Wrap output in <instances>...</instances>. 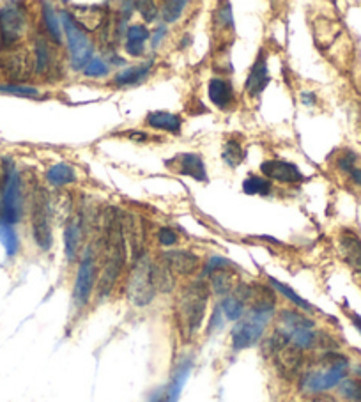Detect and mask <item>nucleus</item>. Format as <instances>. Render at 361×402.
<instances>
[{
  "instance_id": "22",
  "label": "nucleus",
  "mask_w": 361,
  "mask_h": 402,
  "mask_svg": "<svg viewBox=\"0 0 361 402\" xmlns=\"http://www.w3.org/2000/svg\"><path fill=\"white\" fill-rule=\"evenodd\" d=\"M149 38L151 32L146 25H130L126 31V43H124V48H126V51L131 57H140V55L146 51V43L149 41Z\"/></svg>"
},
{
  "instance_id": "14",
  "label": "nucleus",
  "mask_w": 361,
  "mask_h": 402,
  "mask_svg": "<svg viewBox=\"0 0 361 402\" xmlns=\"http://www.w3.org/2000/svg\"><path fill=\"white\" fill-rule=\"evenodd\" d=\"M260 172L266 179L278 181V183H301L305 181L298 165L283 160H268L260 165Z\"/></svg>"
},
{
  "instance_id": "26",
  "label": "nucleus",
  "mask_w": 361,
  "mask_h": 402,
  "mask_svg": "<svg viewBox=\"0 0 361 402\" xmlns=\"http://www.w3.org/2000/svg\"><path fill=\"white\" fill-rule=\"evenodd\" d=\"M153 66H154L153 61H147V62H143V64H138V66H130V68H126V69H123L121 73H117L116 79H113V84L119 87H123V86H135V84L143 82V80L149 76Z\"/></svg>"
},
{
  "instance_id": "46",
  "label": "nucleus",
  "mask_w": 361,
  "mask_h": 402,
  "mask_svg": "<svg viewBox=\"0 0 361 402\" xmlns=\"http://www.w3.org/2000/svg\"><path fill=\"white\" fill-rule=\"evenodd\" d=\"M128 135H130V139L142 140V142H143V140H147V135L146 134H140V131H138V134H136V131H130V134H128Z\"/></svg>"
},
{
  "instance_id": "39",
  "label": "nucleus",
  "mask_w": 361,
  "mask_h": 402,
  "mask_svg": "<svg viewBox=\"0 0 361 402\" xmlns=\"http://www.w3.org/2000/svg\"><path fill=\"white\" fill-rule=\"evenodd\" d=\"M135 7H136V11L140 13V16L143 18V21H154L156 20V16H158V4L156 2H136L135 4Z\"/></svg>"
},
{
  "instance_id": "18",
  "label": "nucleus",
  "mask_w": 361,
  "mask_h": 402,
  "mask_svg": "<svg viewBox=\"0 0 361 402\" xmlns=\"http://www.w3.org/2000/svg\"><path fill=\"white\" fill-rule=\"evenodd\" d=\"M340 252L345 263L352 268V271L361 278V239L355 232L344 231L340 234Z\"/></svg>"
},
{
  "instance_id": "3",
  "label": "nucleus",
  "mask_w": 361,
  "mask_h": 402,
  "mask_svg": "<svg viewBox=\"0 0 361 402\" xmlns=\"http://www.w3.org/2000/svg\"><path fill=\"white\" fill-rule=\"evenodd\" d=\"M126 264V238H124L123 222L119 218H112L108 222V236H106L105 259L103 269L98 280V296L106 298L113 291L116 283L123 275Z\"/></svg>"
},
{
  "instance_id": "44",
  "label": "nucleus",
  "mask_w": 361,
  "mask_h": 402,
  "mask_svg": "<svg viewBox=\"0 0 361 402\" xmlns=\"http://www.w3.org/2000/svg\"><path fill=\"white\" fill-rule=\"evenodd\" d=\"M310 402H338L335 397H331V396H326V393H322V396H315L314 399H312Z\"/></svg>"
},
{
  "instance_id": "12",
  "label": "nucleus",
  "mask_w": 361,
  "mask_h": 402,
  "mask_svg": "<svg viewBox=\"0 0 361 402\" xmlns=\"http://www.w3.org/2000/svg\"><path fill=\"white\" fill-rule=\"evenodd\" d=\"M174 276H191L200 268V259L190 250H167L161 256Z\"/></svg>"
},
{
  "instance_id": "11",
  "label": "nucleus",
  "mask_w": 361,
  "mask_h": 402,
  "mask_svg": "<svg viewBox=\"0 0 361 402\" xmlns=\"http://www.w3.org/2000/svg\"><path fill=\"white\" fill-rule=\"evenodd\" d=\"M34 62L31 51L24 46H9L0 50V71L9 80H27L32 75Z\"/></svg>"
},
{
  "instance_id": "19",
  "label": "nucleus",
  "mask_w": 361,
  "mask_h": 402,
  "mask_svg": "<svg viewBox=\"0 0 361 402\" xmlns=\"http://www.w3.org/2000/svg\"><path fill=\"white\" fill-rule=\"evenodd\" d=\"M190 368H191V365L188 363V361L186 363L179 365L178 372H176V376L172 378V381L168 383L165 388L158 390V392L151 397V402H178L184 381H186L188 374H190Z\"/></svg>"
},
{
  "instance_id": "7",
  "label": "nucleus",
  "mask_w": 361,
  "mask_h": 402,
  "mask_svg": "<svg viewBox=\"0 0 361 402\" xmlns=\"http://www.w3.org/2000/svg\"><path fill=\"white\" fill-rule=\"evenodd\" d=\"M61 25L62 29H64L69 57H71V66L75 69H82L83 71L87 62L94 57V55H92L94 46H92L91 39L87 38V32L73 20L69 11H62L61 13Z\"/></svg>"
},
{
  "instance_id": "5",
  "label": "nucleus",
  "mask_w": 361,
  "mask_h": 402,
  "mask_svg": "<svg viewBox=\"0 0 361 402\" xmlns=\"http://www.w3.org/2000/svg\"><path fill=\"white\" fill-rule=\"evenodd\" d=\"M273 313L275 311H268V308H246L245 316L234 324L230 331L232 349L243 351L263 341L264 331L273 319Z\"/></svg>"
},
{
  "instance_id": "29",
  "label": "nucleus",
  "mask_w": 361,
  "mask_h": 402,
  "mask_svg": "<svg viewBox=\"0 0 361 402\" xmlns=\"http://www.w3.org/2000/svg\"><path fill=\"white\" fill-rule=\"evenodd\" d=\"M268 280H270V286L273 287V291H276V293L282 294L283 298H287V300H289L290 303L294 305V307L300 308L301 312H308V313H312V312L315 311V308L312 307V303H308L307 300H303V298H301L300 294L296 293V291L290 289L289 286H285V283L278 282V280L273 278V276H268Z\"/></svg>"
},
{
  "instance_id": "28",
  "label": "nucleus",
  "mask_w": 361,
  "mask_h": 402,
  "mask_svg": "<svg viewBox=\"0 0 361 402\" xmlns=\"http://www.w3.org/2000/svg\"><path fill=\"white\" fill-rule=\"evenodd\" d=\"M45 179L48 184H51V186L61 188V186H66V184L75 183L76 174H75V171H73L71 165L55 164L46 171Z\"/></svg>"
},
{
  "instance_id": "41",
  "label": "nucleus",
  "mask_w": 361,
  "mask_h": 402,
  "mask_svg": "<svg viewBox=\"0 0 361 402\" xmlns=\"http://www.w3.org/2000/svg\"><path fill=\"white\" fill-rule=\"evenodd\" d=\"M165 34H167V27H165V25H160V27L156 29V32L153 34V46L154 48L160 45V41L163 39Z\"/></svg>"
},
{
  "instance_id": "37",
  "label": "nucleus",
  "mask_w": 361,
  "mask_h": 402,
  "mask_svg": "<svg viewBox=\"0 0 361 402\" xmlns=\"http://www.w3.org/2000/svg\"><path fill=\"white\" fill-rule=\"evenodd\" d=\"M186 6L188 2H184V0L183 2H178V0H176V2H165L163 9H161L165 24H174V21H178Z\"/></svg>"
},
{
  "instance_id": "8",
  "label": "nucleus",
  "mask_w": 361,
  "mask_h": 402,
  "mask_svg": "<svg viewBox=\"0 0 361 402\" xmlns=\"http://www.w3.org/2000/svg\"><path fill=\"white\" fill-rule=\"evenodd\" d=\"M29 31L27 11L18 2L6 4L0 9V43L2 48L18 46Z\"/></svg>"
},
{
  "instance_id": "10",
  "label": "nucleus",
  "mask_w": 361,
  "mask_h": 402,
  "mask_svg": "<svg viewBox=\"0 0 361 402\" xmlns=\"http://www.w3.org/2000/svg\"><path fill=\"white\" fill-rule=\"evenodd\" d=\"M96 286H98V266H96L92 250H86L78 271H76L75 286H73V303L78 311H82L89 303Z\"/></svg>"
},
{
  "instance_id": "34",
  "label": "nucleus",
  "mask_w": 361,
  "mask_h": 402,
  "mask_svg": "<svg viewBox=\"0 0 361 402\" xmlns=\"http://www.w3.org/2000/svg\"><path fill=\"white\" fill-rule=\"evenodd\" d=\"M338 390L340 396L349 402H361V379H344Z\"/></svg>"
},
{
  "instance_id": "38",
  "label": "nucleus",
  "mask_w": 361,
  "mask_h": 402,
  "mask_svg": "<svg viewBox=\"0 0 361 402\" xmlns=\"http://www.w3.org/2000/svg\"><path fill=\"white\" fill-rule=\"evenodd\" d=\"M234 268L232 266L230 261H227L225 257H211V259L208 261V264H205V269H204V278L205 276H211L213 273L216 271H222V269H230Z\"/></svg>"
},
{
  "instance_id": "20",
  "label": "nucleus",
  "mask_w": 361,
  "mask_h": 402,
  "mask_svg": "<svg viewBox=\"0 0 361 402\" xmlns=\"http://www.w3.org/2000/svg\"><path fill=\"white\" fill-rule=\"evenodd\" d=\"M208 94L209 99L215 106H218L220 110H227L228 106L234 103V87L228 82L227 79H213L208 86Z\"/></svg>"
},
{
  "instance_id": "21",
  "label": "nucleus",
  "mask_w": 361,
  "mask_h": 402,
  "mask_svg": "<svg viewBox=\"0 0 361 402\" xmlns=\"http://www.w3.org/2000/svg\"><path fill=\"white\" fill-rule=\"evenodd\" d=\"M82 239H83V232H82V225H80L78 218L69 220L68 225H66L64 231V245H66V257H68L69 263H75L78 259L80 252H82Z\"/></svg>"
},
{
  "instance_id": "30",
  "label": "nucleus",
  "mask_w": 361,
  "mask_h": 402,
  "mask_svg": "<svg viewBox=\"0 0 361 402\" xmlns=\"http://www.w3.org/2000/svg\"><path fill=\"white\" fill-rule=\"evenodd\" d=\"M220 311H222L225 321H235L238 323L243 316L246 313V305L241 298H238L235 294H228L218 303Z\"/></svg>"
},
{
  "instance_id": "24",
  "label": "nucleus",
  "mask_w": 361,
  "mask_h": 402,
  "mask_svg": "<svg viewBox=\"0 0 361 402\" xmlns=\"http://www.w3.org/2000/svg\"><path fill=\"white\" fill-rule=\"evenodd\" d=\"M147 126L160 131H168V134H179L183 128V119L178 114L171 112H151L146 117Z\"/></svg>"
},
{
  "instance_id": "9",
  "label": "nucleus",
  "mask_w": 361,
  "mask_h": 402,
  "mask_svg": "<svg viewBox=\"0 0 361 402\" xmlns=\"http://www.w3.org/2000/svg\"><path fill=\"white\" fill-rule=\"evenodd\" d=\"M51 216H54V208L48 194L43 188H38L32 197V236L34 241L43 252H48L51 248Z\"/></svg>"
},
{
  "instance_id": "31",
  "label": "nucleus",
  "mask_w": 361,
  "mask_h": 402,
  "mask_svg": "<svg viewBox=\"0 0 361 402\" xmlns=\"http://www.w3.org/2000/svg\"><path fill=\"white\" fill-rule=\"evenodd\" d=\"M222 158L230 169L238 167V165L245 160V149H243V144L239 142L238 139H228L227 142L223 144Z\"/></svg>"
},
{
  "instance_id": "15",
  "label": "nucleus",
  "mask_w": 361,
  "mask_h": 402,
  "mask_svg": "<svg viewBox=\"0 0 361 402\" xmlns=\"http://www.w3.org/2000/svg\"><path fill=\"white\" fill-rule=\"evenodd\" d=\"M69 14L86 32L101 31L110 18V13L103 7H73Z\"/></svg>"
},
{
  "instance_id": "25",
  "label": "nucleus",
  "mask_w": 361,
  "mask_h": 402,
  "mask_svg": "<svg viewBox=\"0 0 361 402\" xmlns=\"http://www.w3.org/2000/svg\"><path fill=\"white\" fill-rule=\"evenodd\" d=\"M151 275H153V283L156 287V293H172L174 291L176 276L161 257L158 261H153Z\"/></svg>"
},
{
  "instance_id": "27",
  "label": "nucleus",
  "mask_w": 361,
  "mask_h": 402,
  "mask_svg": "<svg viewBox=\"0 0 361 402\" xmlns=\"http://www.w3.org/2000/svg\"><path fill=\"white\" fill-rule=\"evenodd\" d=\"M41 20L45 25V31L50 38V41H54L55 45H61L62 43V31H61V18L55 13V7L51 4H41Z\"/></svg>"
},
{
  "instance_id": "40",
  "label": "nucleus",
  "mask_w": 361,
  "mask_h": 402,
  "mask_svg": "<svg viewBox=\"0 0 361 402\" xmlns=\"http://www.w3.org/2000/svg\"><path fill=\"white\" fill-rule=\"evenodd\" d=\"M178 234H176L172 228L168 227H161L160 231H158V241H160L161 246H172L178 243Z\"/></svg>"
},
{
  "instance_id": "36",
  "label": "nucleus",
  "mask_w": 361,
  "mask_h": 402,
  "mask_svg": "<svg viewBox=\"0 0 361 402\" xmlns=\"http://www.w3.org/2000/svg\"><path fill=\"white\" fill-rule=\"evenodd\" d=\"M0 92L4 94L21 96V98H38L39 91L31 86H20V84H0Z\"/></svg>"
},
{
  "instance_id": "43",
  "label": "nucleus",
  "mask_w": 361,
  "mask_h": 402,
  "mask_svg": "<svg viewBox=\"0 0 361 402\" xmlns=\"http://www.w3.org/2000/svg\"><path fill=\"white\" fill-rule=\"evenodd\" d=\"M349 176H351V179L355 181L356 184H360V186H361V169L355 167L351 172H349Z\"/></svg>"
},
{
  "instance_id": "32",
  "label": "nucleus",
  "mask_w": 361,
  "mask_h": 402,
  "mask_svg": "<svg viewBox=\"0 0 361 402\" xmlns=\"http://www.w3.org/2000/svg\"><path fill=\"white\" fill-rule=\"evenodd\" d=\"M0 243H2L4 248H6L7 256H16L18 250H20V239H18V234L13 225L0 222Z\"/></svg>"
},
{
  "instance_id": "4",
  "label": "nucleus",
  "mask_w": 361,
  "mask_h": 402,
  "mask_svg": "<svg viewBox=\"0 0 361 402\" xmlns=\"http://www.w3.org/2000/svg\"><path fill=\"white\" fill-rule=\"evenodd\" d=\"M24 213V191L20 174L11 158H4L0 176V222L14 225Z\"/></svg>"
},
{
  "instance_id": "45",
  "label": "nucleus",
  "mask_w": 361,
  "mask_h": 402,
  "mask_svg": "<svg viewBox=\"0 0 361 402\" xmlns=\"http://www.w3.org/2000/svg\"><path fill=\"white\" fill-rule=\"evenodd\" d=\"M349 317H351V321H352V324H355L356 330L361 333V316H358V313H351Z\"/></svg>"
},
{
  "instance_id": "1",
  "label": "nucleus",
  "mask_w": 361,
  "mask_h": 402,
  "mask_svg": "<svg viewBox=\"0 0 361 402\" xmlns=\"http://www.w3.org/2000/svg\"><path fill=\"white\" fill-rule=\"evenodd\" d=\"M209 283L205 278H198L183 287L176 300V323L180 338L184 342H190L197 337L202 324L205 321L209 303Z\"/></svg>"
},
{
  "instance_id": "33",
  "label": "nucleus",
  "mask_w": 361,
  "mask_h": 402,
  "mask_svg": "<svg viewBox=\"0 0 361 402\" xmlns=\"http://www.w3.org/2000/svg\"><path fill=\"white\" fill-rule=\"evenodd\" d=\"M243 191L246 195H268L271 191V181L252 174L243 181Z\"/></svg>"
},
{
  "instance_id": "35",
  "label": "nucleus",
  "mask_w": 361,
  "mask_h": 402,
  "mask_svg": "<svg viewBox=\"0 0 361 402\" xmlns=\"http://www.w3.org/2000/svg\"><path fill=\"white\" fill-rule=\"evenodd\" d=\"M110 73V66L108 62L103 61L101 57H92L87 66L83 68V75L91 76V79H101V76H106Z\"/></svg>"
},
{
  "instance_id": "6",
  "label": "nucleus",
  "mask_w": 361,
  "mask_h": 402,
  "mask_svg": "<svg viewBox=\"0 0 361 402\" xmlns=\"http://www.w3.org/2000/svg\"><path fill=\"white\" fill-rule=\"evenodd\" d=\"M151 266H153V261L147 256L138 257L131 264L126 282V296L135 307H147L149 303H153L154 296H156V287L153 283Z\"/></svg>"
},
{
  "instance_id": "2",
  "label": "nucleus",
  "mask_w": 361,
  "mask_h": 402,
  "mask_svg": "<svg viewBox=\"0 0 361 402\" xmlns=\"http://www.w3.org/2000/svg\"><path fill=\"white\" fill-rule=\"evenodd\" d=\"M347 356L337 351H326L315 367L301 372L300 390L305 396H322L327 390L340 386V383L347 379Z\"/></svg>"
},
{
  "instance_id": "23",
  "label": "nucleus",
  "mask_w": 361,
  "mask_h": 402,
  "mask_svg": "<svg viewBox=\"0 0 361 402\" xmlns=\"http://www.w3.org/2000/svg\"><path fill=\"white\" fill-rule=\"evenodd\" d=\"M232 269L234 268L222 269V271H216L209 276L208 283H209V289H211V293L218 294V296H223V298L234 293L235 287L239 286V282H238V276H235V273L232 271Z\"/></svg>"
},
{
  "instance_id": "42",
  "label": "nucleus",
  "mask_w": 361,
  "mask_h": 402,
  "mask_svg": "<svg viewBox=\"0 0 361 402\" xmlns=\"http://www.w3.org/2000/svg\"><path fill=\"white\" fill-rule=\"evenodd\" d=\"M301 99H303V103L307 106L315 105V94H314V92H301Z\"/></svg>"
},
{
  "instance_id": "17",
  "label": "nucleus",
  "mask_w": 361,
  "mask_h": 402,
  "mask_svg": "<svg viewBox=\"0 0 361 402\" xmlns=\"http://www.w3.org/2000/svg\"><path fill=\"white\" fill-rule=\"evenodd\" d=\"M57 68L55 62V54L51 43L46 38H36L34 43V69L38 75L51 76L54 69Z\"/></svg>"
},
{
  "instance_id": "13",
  "label": "nucleus",
  "mask_w": 361,
  "mask_h": 402,
  "mask_svg": "<svg viewBox=\"0 0 361 402\" xmlns=\"http://www.w3.org/2000/svg\"><path fill=\"white\" fill-rule=\"evenodd\" d=\"M167 165L176 174L188 176V178L195 181H208V172H205L204 161L195 153L176 154L174 158H171V160L167 161Z\"/></svg>"
},
{
  "instance_id": "16",
  "label": "nucleus",
  "mask_w": 361,
  "mask_h": 402,
  "mask_svg": "<svg viewBox=\"0 0 361 402\" xmlns=\"http://www.w3.org/2000/svg\"><path fill=\"white\" fill-rule=\"evenodd\" d=\"M270 84V71H268V57L264 51H260L257 55L255 62H253L252 69L248 73V79H246L245 89L250 96H259L260 92L268 87Z\"/></svg>"
}]
</instances>
